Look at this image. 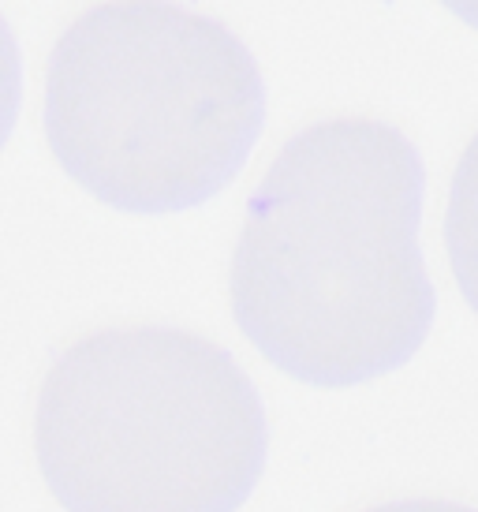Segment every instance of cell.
I'll list each match as a JSON object with an SVG mask.
<instances>
[{
  "mask_svg": "<svg viewBox=\"0 0 478 512\" xmlns=\"http://www.w3.org/2000/svg\"><path fill=\"white\" fill-rule=\"evenodd\" d=\"M422 161L374 116H329L262 172L228 266L243 337L288 378L352 389L404 367L434 326Z\"/></svg>",
  "mask_w": 478,
  "mask_h": 512,
  "instance_id": "obj_1",
  "label": "cell"
},
{
  "mask_svg": "<svg viewBox=\"0 0 478 512\" xmlns=\"http://www.w3.org/2000/svg\"><path fill=\"white\" fill-rule=\"evenodd\" d=\"M258 128L262 75L247 45L176 0H98L45 60L49 154L124 214H176L217 195Z\"/></svg>",
  "mask_w": 478,
  "mask_h": 512,
  "instance_id": "obj_2",
  "label": "cell"
},
{
  "mask_svg": "<svg viewBox=\"0 0 478 512\" xmlns=\"http://www.w3.org/2000/svg\"><path fill=\"white\" fill-rule=\"evenodd\" d=\"M266 445L251 378L176 326L75 337L34 404V460L64 512H239Z\"/></svg>",
  "mask_w": 478,
  "mask_h": 512,
  "instance_id": "obj_3",
  "label": "cell"
},
{
  "mask_svg": "<svg viewBox=\"0 0 478 512\" xmlns=\"http://www.w3.org/2000/svg\"><path fill=\"white\" fill-rule=\"evenodd\" d=\"M445 251L460 296L478 314V131L456 161L445 206Z\"/></svg>",
  "mask_w": 478,
  "mask_h": 512,
  "instance_id": "obj_4",
  "label": "cell"
},
{
  "mask_svg": "<svg viewBox=\"0 0 478 512\" xmlns=\"http://www.w3.org/2000/svg\"><path fill=\"white\" fill-rule=\"evenodd\" d=\"M363 512H478L471 505H460V501H445V498H400V501H381V505H370Z\"/></svg>",
  "mask_w": 478,
  "mask_h": 512,
  "instance_id": "obj_5",
  "label": "cell"
},
{
  "mask_svg": "<svg viewBox=\"0 0 478 512\" xmlns=\"http://www.w3.org/2000/svg\"><path fill=\"white\" fill-rule=\"evenodd\" d=\"M441 4H445L456 19H464L467 27L478 30V0H441Z\"/></svg>",
  "mask_w": 478,
  "mask_h": 512,
  "instance_id": "obj_6",
  "label": "cell"
}]
</instances>
